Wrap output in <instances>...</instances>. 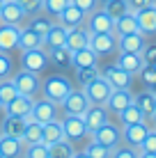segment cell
<instances>
[{
  "instance_id": "6da1fadb",
  "label": "cell",
  "mask_w": 156,
  "mask_h": 158,
  "mask_svg": "<svg viewBox=\"0 0 156 158\" xmlns=\"http://www.w3.org/2000/svg\"><path fill=\"white\" fill-rule=\"evenodd\" d=\"M71 89H74L71 80L64 78V76H48L44 83H41V96L48 99V101H53V103H57V106L64 101V96Z\"/></svg>"
},
{
  "instance_id": "7a4b0ae2",
  "label": "cell",
  "mask_w": 156,
  "mask_h": 158,
  "mask_svg": "<svg viewBox=\"0 0 156 158\" xmlns=\"http://www.w3.org/2000/svg\"><path fill=\"white\" fill-rule=\"evenodd\" d=\"M12 80H14L16 92L23 94V96H32V99H35V96L41 92V78H39V73H35V71L21 69L19 73L12 76Z\"/></svg>"
},
{
  "instance_id": "3957f363",
  "label": "cell",
  "mask_w": 156,
  "mask_h": 158,
  "mask_svg": "<svg viewBox=\"0 0 156 158\" xmlns=\"http://www.w3.org/2000/svg\"><path fill=\"white\" fill-rule=\"evenodd\" d=\"M83 92H85V96L90 99V103H92V106H106V101H108L112 87H110L108 80L99 73L94 80H90V83L83 87Z\"/></svg>"
},
{
  "instance_id": "277c9868",
  "label": "cell",
  "mask_w": 156,
  "mask_h": 158,
  "mask_svg": "<svg viewBox=\"0 0 156 158\" xmlns=\"http://www.w3.org/2000/svg\"><path fill=\"white\" fill-rule=\"evenodd\" d=\"M60 122H62V128H64V138L69 142H80L85 135H90L83 115H64V119H60Z\"/></svg>"
},
{
  "instance_id": "5b68a950",
  "label": "cell",
  "mask_w": 156,
  "mask_h": 158,
  "mask_svg": "<svg viewBox=\"0 0 156 158\" xmlns=\"http://www.w3.org/2000/svg\"><path fill=\"white\" fill-rule=\"evenodd\" d=\"M90 135H92L94 142L108 147V149H115V147L122 142V128L115 126V124H110V122H106L103 126H99L96 131H92Z\"/></svg>"
},
{
  "instance_id": "8992f818",
  "label": "cell",
  "mask_w": 156,
  "mask_h": 158,
  "mask_svg": "<svg viewBox=\"0 0 156 158\" xmlns=\"http://www.w3.org/2000/svg\"><path fill=\"white\" fill-rule=\"evenodd\" d=\"M21 67L28 71L41 73L48 67V53L44 48H30V51H21Z\"/></svg>"
},
{
  "instance_id": "52a82bcc",
  "label": "cell",
  "mask_w": 156,
  "mask_h": 158,
  "mask_svg": "<svg viewBox=\"0 0 156 158\" xmlns=\"http://www.w3.org/2000/svg\"><path fill=\"white\" fill-rule=\"evenodd\" d=\"M60 106H62L64 115H83L92 103H90V99L85 96L83 89H71L67 96H64V101L60 103Z\"/></svg>"
},
{
  "instance_id": "ba28073f",
  "label": "cell",
  "mask_w": 156,
  "mask_h": 158,
  "mask_svg": "<svg viewBox=\"0 0 156 158\" xmlns=\"http://www.w3.org/2000/svg\"><path fill=\"white\" fill-rule=\"evenodd\" d=\"M30 119H35V122L39 124H46V122H53V119H57V103L48 101V99H35L32 103V110H30Z\"/></svg>"
},
{
  "instance_id": "9c48e42d",
  "label": "cell",
  "mask_w": 156,
  "mask_h": 158,
  "mask_svg": "<svg viewBox=\"0 0 156 158\" xmlns=\"http://www.w3.org/2000/svg\"><path fill=\"white\" fill-rule=\"evenodd\" d=\"M90 48L96 55H110L112 51H117V35L115 32H96L90 35Z\"/></svg>"
},
{
  "instance_id": "30bf717a",
  "label": "cell",
  "mask_w": 156,
  "mask_h": 158,
  "mask_svg": "<svg viewBox=\"0 0 156 158\" xmlns=\"http://www.w3.org/2000/svg\"><path fill=\"white\" fill-rule=\"evenodd\" d=\"M87 30H90V35H96V32H115V19H110L101 7H96L92 14H87Z\"/></svg>"
},
{
  "instance_id": "8fae6325",
  "label": "cell",
  "mask_w": 156,
  "mask_h": 158,
  "mask_svg": "<svg viewBox=\"0 0 156 158\" xmlns=\"http://www.w3.org/2000/svg\"><path fill=\"white\" fill-rule=\"evenodd\" d=\"M101 76H103V78L110 83L112 89H129V87H131V83H133V76L126 73L124 69H120L117 64H108V67L101 71Z\"/></svg>"
},
{
  "instance_id": "7c38bea8",
  "label": "cell",
  "mask_w": 156,
  "mask_h": 158,
  "mask_svg": "<svg viewBox=\"0 0 156 158\" xmlns=\"http://www.w3.org/2000/svg\"><path fill=\"white\" fill-rule=\"evenodd\" d=\"M149 124H147V119L145 122H138V124H129V126L122 128V140L129 144V147H140L142 144V140L147 138V133H149Z\"/></svg>"
},
{
  "instance_id": "4fadbf2b",
  "label": "cell",
  "mask_w": 156,
  "mask_h": 158,
  "mask_svg": "<svg viewBox=\"0 0 156 158\" xmlns=\"http://www.w3.org/2000/svg\"><path fill=\"white\" fill-rule=\"evenodd\" d=\"M136 21H138V30L142 32L145 37L147 35H156V5H147L142 9H136Z\"/></svg>"
},
{
  "instance_id": "5bb4252c",
  "label": "cell",
  "mask_w": 156,
  "mask_h": 158,
  "mask_svg": "<svg viewBox=\"0 0 156 158\" xmlns=\"http://www.w3.org/2000/svg\"><path fill=\"white\" fill-rule=\"evenodd\" d=\"M85 19H87V14H85L83 9H78L74 2H69L67 7H64L60 14H57V23H60V25H64L67 30L78 28V25H83V23H85Z\"/></svg>"
},
{
  "instance_id": "9a60e30c",
  "label": "cell",
  "mask_w": 156,
  "mask_h": 158,
  "mask_svg": "<svg viewBox=\"0 0 156 158\" xmlns=\"http://www.w3.org/2000/svg\"><path fill=\"white\" fill-rule=\"evenodd\" d=\"M19 35H21V25L0 23V53H9L19 48Z\"/></svg>"
},
{
  "instance_id": "2e32d148",
  "label": "cell",
  "mask_w": 156,
  "mask_h": 158,
  "mask_svg": "<svg viewBox=\"0 0 156 158\" xmlns=\"http://www.w3.org/2000/svg\"><path fill=\"white\" fill-rule=\"evenodd\" d=\"M25 14L23 7H21L16 0H5L2 2V9H0V23H12V25H21L25 21Z\"/></svg>"
},
{
  "instance_id": "e0dca14e",
  "label": "cell",
  "mask_w": 156,
  "mask_h": 158,
  "mask_svg": "<svg viewBox=\"0 0 156 158\" xmlns=\"http://www.w3.org/2000/svg\"><path fill=\"white\" fill-rule=\"evenodd\" d=\"M32 103H35V99H32V96L16 94L14 99H12V101L7 103V106L2 108V110H5V115H16V117H25V119H30Z\"/></svg>"
},
{
  "instance_id": "ac0fdd59",
  "label": "cell",
  "mask_w": 156,
  "mask_h": 158,
  "mask_svg": "<svg viewBox=\"0 0 156 158\" xmlns=\"http://www.w3.org/2000/svg\"><path fill=\"white\" fill-rule=\"evenodd\" d=\"M23 149H25V142L21 138L0 133V156L2 158H23Z\"/></svg>"
},
{
  "instance_id": "d6986e66",
  "label": "cell",
  "mask_w": 156,
  "mask_h": 158,
  "mask_svg": "<svg viewBox=\"0 0 156 158\" xmlns=\"http://www.w3.org/2000/svg\"><path fill=\"white\" fill-rule=\"evenodd\" d=\"M145 44H147V39H145L142 32H131V35L117 37V51L120 53H140L145 48Z\"/></svg>"
},
{
  "instance_id": "ffe728a7",
  "label": "cell",
  "mask_w": 156,
  "mask_h": 158,
  "mask_svg": "<svg viewBox=\"0 0 156 158\" xmlns=\"http://www.w3.org/2000/svg\"><path fill=\"white\" fill-rule=\"evenodd\" d=\"M131 103H133V94L129 89H112L108 101H106V110L120 115V112L124 110L126 106H131Z\"/></svg>"
},
{
  "instance_id": "44dd1931",
  "label": "cell",
  "mask_w": 156,
  "mask_h": 158,
  "mask_svg": "<svg viewBox=\"0 0 156 158\" xmlns=\"http://www.w3.org/2000/svg\"><path fill=\"white\" fill-rule=\"evenodd\" d=\"M83 119H85L87 131L92 133V131H96L99 126H103V124L108 122V110H106V106H90L87 110L83 112Z\"/></svg>"
},
{
  "instance_id": "7402d4cb",
  "label": "cell",
  "mask_w": 156,
  "mask_h": 158,
  "mask_svg": "<svg viewBox=\"0 0 156 158\" xmlns=\"http://www.w3.org/2000/svg\"><path fill=\"white\" fill-rule=\"evenodd\" d=\"M64 46H67L71 53L74 51H80V48H85V46H90V30L83 28V25L67 30V41H64Z\"/></svg>"
},
{
  "instance_id": "603a6c76",
  "label": "cell",
  "mask_w": 156,
  "mask_h": 158,
  "mask_svg": "<svg viewBox=\"0 0 156 158\" xmlns=\"http://www.w3.org/2000/svg\"><path fill=\"white\" fill-rule=\"evenodd\" d=\"M25 124H28V119H25V117L5 115L2 124H0V133H2V135H12V138H23Z\"/></svg>"
},
{
  "instance_id": "cb8c5ba5",
  "label": "cell",
  "mask_w": 156,
  "mask_h": 158,
  "mask_svg": "<svg viewBox=\"0 0 156 158\" xmlns=\"http://www.w3.org/2000/svg\"><path fill=\"white\" fill-rule=\"evenodd\" d=\"M67 41V28L60 23H53L48 32L44 35V51H51V48H57V46H64Z\"/></svg>"
},
{
  "instance_id": "d4e9b609",
  "label": "cell",
  "mask_w": 156,
  "mask_h": 158,
  "mask_svg": "<svg viewBox=\"0 0 156 158\" xmlns=\"http://www.w3.org/2000/svg\"><path fill=\"white\" fill-rule=\"evenodd\" d=\"M117 67L120 69H124L126 73H131V76H136L140 69L145 67V62H142V57H140V53H120L117 55Z\"/></svg>"
},
{
  "instance_id": "484cf974",
  "label": "cell",
  "mask_w": 156,
  "mask_h": 158,
  "mask_svg": "<svg viewBox=\"0 0 156 158\" xmlns=\"http://www.w3.org/2000/svg\"><path fill=\"white\" fill-rule=\"evenodd\" d=\"M99 64V55L92 51L90 46L80 48V51L71 53V67L74 69H83V67H96Z\"/></svg>"
},
{
  "instance_id": "4316f807",
  "label": "cell",
  "mask_w": 156,
  "mask_h": 158,
  "mask_svg": "<svg viewBox=\"0 0 156 158\" xmlns=\"http://www.w3.org/2000/svg\"><path fill=\"white\" fill-rule=\"evenodd\" d=\"M64 140V128H62V122L60 119H53V122H46L44 124V138H41V142L46 147L48 144H55Z\"/></svg>"
},
{
  "instance_id": "83f0119b",
  "label": "cell",
  "mask_w": 156,
  "mask_h": 158,
  "mask_svg": "<svg viewBox=\"0 0 156 158\" xmlns=\"http://www.w3.org/2000/svg\"><path fill=\"white\" fill-rule=\"evenodd\" d=\"M19 48L21 51H30V48H44V37H39L30 28H21L19 35Z\"/></svg>"
},
{
  "instance_id": "f1b7e54d",
  "label": "cell",
  "mask_w": 156,
  "mask_h": 158,
  "mask_svg": "<svg viewBox=\"0 0 156 158\" xmlns=\"http://www.w3.org/2000/svg\"><path fill=\"white\" fill-rule=\"evenodd\" d=\"M131 32H140V30H138V21H136V14H133V12H126L124 16L115 19V35L117 37L131 35Z\"/></svg>"
},
{
  "instance_id": "f546056e",
  "label": "cell",
  "mask_w": 156,
  "mask_h": 158,
  "mask_svg": "<svg viewBox=\"0 0 156 158\" xmlns=\"http://www.w3.org/2000/svg\"><path fill=\"white\" fill-rule=\"evenodd\" d=\"M133 103H136V106L145 112V117H152L154 112H156V99H154V94L149 89L133 94Z\"/></svg>"
},
{
  "instance_id": "4dcf8cb0",
  "label": "cell",
  "mask_w": 156,
  "mask_h": 158,
  "mask_svg": "<svg viewBox=\"0 0 156 158\" xmlns=\"http://www.w3.org/2000/svg\"><path fill=\"white\" fill-rule=\"evenodd\" d=\"M48 53V62H53L55 67L60 69H69L71 67V51L67 46H57V48H51Z\"/></svg>"
},
{
  "instance_id": "1f68e13d",
  "label": "cell",
  "mask_w": 156,
  "mask_h": 158,
  "mask_svg": "<svg viewBox=\"0 0 156 158\" xmlns=\"http://www.w3.org/2000/svg\"><path fill=\"white\" fill-rule=\"evenodd\" d=\"M41 138H44V124L35 122V119H28L21 140H23L25 144H37V142H41Z\"/></svg>"
},
{
  "instance_id": "d6a6232c",
  "label": "cell",
  "mask_w": 156,
  "mask_h": 158,
  "mask_svg": "<svg viewBox=\"0 0 156 158\" xmlns=\"http://www.w3.org/2000/svg\"><path fill=\"white\" fill-rule=\"evenodd\" d=\"M74 154H76V147L67 138L55 144H48V158H74Z\"/></svg>"
},
{
  "instance_id": "836d02e7",
  "label": "cell",
  "mask_w": 156,
  "mask_h": 158,
  "mask_svg": "<svg viewBox=\"0 0 156 158\" xmlns=\"http://www.w3.org/2000/svg\"><path fill=\"white\" fill-rule=\"evenodd\" d=\"M120 122H122V126H129V124H138V122H145V112L140 110V108L136 106V103H131V106H126L124 110L120 112Z\"/></svg>"
},
{
  "instance_id": "e575fe53",
  "label": "cell",
  "mask_w": 156,
  "mask_h": 158,
  "mask_svg": "<svg viewBox=\"0 0 156 158\" xmlns=\"http://www.w3.org/2000/svg\"><path fill=\"white\" fill-rule=\"evenodd\" d=\"M101 9H103L110 19H120V16H124L126 12H131V7H129L126 0H106Z\"/></svg>"
},
{
  "instance_id": "d590c367",
  "label": "cell",
  "mask_w": 156,
  "mask_h": 158,
  "mask_svg": "<svg viewBox=\"0 0 156 158\" xmlns=\"http://www.w3.org/2000/svg\"><path fill=\"white\" fill-rule=\"evenodd\" d=\"M16 94H19V92H16L12 78H2V80H0V108H5Z\"/></svg>"
},
{
  "instance_id": "8d00e7d4",
  "label": "cell",
  "mask_w": 156,
  "mask_h": 158,
  "mask_svg": "<svg viewBox=\"0 0 156 158\" xmlns=\"http://www.w3.org/2000/svg\"><path fill=\"white\" fill-rule=\"evenodd\" d=\"M99 73H101L99 64H96V67H83V69H76V80L85 87V85L90 83V80H94Z\"/></svg>"
},
{
  "instance_id": "74e56055",
  "label": "cell",
  "mask_w": 156,
  "mask_h": 158,
  "mask_svg": "<svg viewBox=\"0 0 156 158\" xmlns=\"http://www.w3.org/2000/svg\"><path fill=\"white\" fill-rule=\"evenodd\" d=\"M23 158H48V147H46L44 142L25 144V149H23Z\"/></svg>"
},
{
  "instance_id": "f35d334b",
  "label": "cell",
  "mask_w": 156,
  "mask_h": 158,
  "mask_svg": "<svg viewBox=\"0 0 156 158\" xmlns=\"http://www.w3.org/2000/svg\"><path fill=\"white\" fill-rule=\"evenodd\" d=\"M71 2V0H44V5H41V9L48 14V16H55L57 19V14L62 12L67 5Z\"/></svg>"
},
{
  "instance_id": "ab89813d",
  "label": "cell",
  "mask_w": 156,
  "mask_h": 158,
  "mask_svg": "<svg viewBox=\"0 0 156 158\" xmlns=\"http://www.w3.org/2000/svg\"><path fill=\"white\" fill-rule=\"evenodd\" d=\"M85 154H87L90 158H110V149L92 140V142H90L87 147H85Z\"/></svg>"
},
{
  "instance_id": "60d3db41",
  "label": "cell",
  "mask_w": 156,
  "mask_h": 158,
  "mask_svg": "<svg viewBox=\"0 0 156 158\" xmlns=\"http://www.w3.org/2000/svg\"><path fill=\"white\" fill-rule=\"evenodd\" d=\"M51 25H53V21H51V19L37 16V19H32V21H30V25H28V28H30L32 32H37L39 37H44L46 32H48V28H51Z\"/></svg>"
},
{
  "instance_id": "b9f144b4",
  "label": "cell",
  "mask_w": 156,
  "mask_h": 158,
  "mask_svg": "<svg viewBox=\"0 0 156 158\" xmlns=\"http://www.w3.org/2000/svg\"><path fill=\"white\" fill-rule=\"evenodd\" d=\"M140 154V149H136V147H120L117 144L115 149H110V158H138Z\"/></svg>"
},
{
  "instance_id": "7bdbcfd3",
  "label": "cell",
  "mask_w": 156,
  "mask_h": 158,
  "mask_svg": "<svg viewBox=\"0 0 156 158\" xmlns=\"http://www.w3.org/2000/svg\"><path fill=\"white\" fill-rule=\"evenodd\" d=\"M140 78H142V83L147 89H152V87H156V67H149V64H145V67L140 69Z\"/></svg>"
},
{
  "instance_id": "ee69618b",
  "label": "cell",
  "mask_w": 156,
  "mask_h": 158,
  "mask_svg": "<svg viewBox=\"0 0 156 158\" xmlns=\"http://www.w3.org/2000/svg\"><path fill=\"white\" fill-rule=\"evenodd\" d=\"M16 2L23 7V12L28 16H35L41 12V5H44V0H16Z\"/></svg>"
},
{
  "instance_id": "f6af8a7d",
  "label": "cell",
  "mask_w": 156,
  "mask_h": 158,
  "mask_svg": "<svg viewBox=\"0 0 156 158\" xmlns=\"http://www.w3.org/2000/svg\"><path fill=\"white\" fill-rule=\"evenodd\" d=\"M140 57H142L145 64L156 67V41H154V44H145V48L140 51Z\"/></svg>"
},
{
  "instance_id": "bcb514c9",
  "label": "cell",
  "mask_w": 156,
  "mask_h": 158,
  "mask_svg": "<svg viewBox=\"0 0 156 158\" xmlns=\"http://www.w3.org/2000/svg\"><path fill=\"white\" fill-rule=\"evenodd\" d=\"M140 151H156V128H152L147 133V138L142 140V144L138 147Z\"/></svg>"
},
{
  "instance_id": "7dc6e473",
  "label": "cell",
  "mask_w": 156,
  "mask_h": 158,
  "mask_svg": "<svg viewBox=\"0 0 156 158\" xmlns=\"http://www.w3.org/2000/svg\"><path fill=\"white\" fill-rule=\"evenodd\" d=\"M9 73H12V60L7 57V53H0V80L9 78Z\"/></svg>"
},
{
  "instance_id": "c3c4849f",
  "label": "cell",
  "mask_w": 156,
  "mask_h": 158,
  "mask_svg": "<svg viewBox=\"0 0 156 158\" xmlns=\"http://www.w3.org/2000/svg\"><path fill=\"white\" fill-rule=\"evenodd\" d=\"M78 9H83L85 14H92L96 7H99V0H71Z\"/></svg>"
},
{
  "instance_id": "681fc988",
  "label": "cell",
  "mask_w": 156,
  "mask_h": 158,
  "mask_svg": "<svg viewBox=\"0 0 156 158\" xmlns=\"http://www.w3.org/2000/svg\"><path fill=\"white\" fill-rule=\"evenodd\" d=\"M129 2V7H131V12H136V9H142V7H147V5H152L154 0H126Z\"/></svg>"
},
{
  "instance_id": "f907efd6",
  "label": "cell",
  "mask_w": 156,
  "mask_h": 158,
  "mask_svg": "<svg viewBox=\"0 0 156 158\" xmlns=\"http://www.w3.org/2000/svg\"><path fill=\"white\" fill-rule=\"evenodd\" d=\"M138 158H156V151H140Z\"/></svg>"
},
{
  "instance_id": "816d5d0a",
  "label": "cell",
  "mask_w": 156,
  "mask_h": 158,
  "mask_svg": "<svg viewBox=\"0 0 156 158\" xmlns=\"http://www.w3.org/2000/svg\"><path fill=\"white\" fill-rule=\"evenodd\" d=\"M74 158H90L87 154H85V151H80V154H78V151H76V154H74Z\"/></svg>"
},
{
  "instance_id": "f5cc1de1",
  "label": "cell",
  "mask_w": 156,
  "mask_h": 158,
  "mask_svg": "<svg viewBox=\"0 0 156 158\" xmlns=\"http://www.w3.org/2000/svg\"><path fill=\"white\" fill-rule=\"evenodd\" d=\"M152 122H154V128H156V112H154V115H152Z\"/></svg>"
},
{
  "instance_id": "db71d44e",
  "label": "cell",
  "mask_w": 156,
  "mask_h": 158,
  "mask_svg": "<svg viewBox=\"0 0 156 158\" xmlns=\"http://www.w3.org/2000/svg\"><path fill=\"white\" fill-rule=\"evenodd\" d=\"M2 2H5V0H0V9H2Z\"/></svg>"
},
{
  "instance_id": "11a10c76",
  "label": "cell",
  "mask_w": 156,
  "mask_h": 158,
  "mask_svg": "<svg viewBox=\"0 0 156 158\" xmlns=\"http://www.w3.org/2000/svg\"><path fill=\"white\" fill-rule=\"evenodd\" d=\"M103 2H106V0H99V5H103Z\"/></svg>"
},
{
  "instance_id": "9f6ffc18",
  "label": "cell",
  "mask_w": 156,
  "mask_h": 158,
  "mask_svg": "<svg viewBox=\"0 0 156 158\" xmlns=\"http://www.w3.org/2000/svg\"><path fill=\"white\" fill-rule=\"evenodd\" d=\"M154 99H156V94H154Z\"/></svg>"
},
{
  "instance_id": "6f0895ef",
  "label": "cell",
  "mask_w": 156,
  "mask_h": 158,
  "mask_svg": "<svg viewBox=\"0 0 156 158\" xmlns=\"http://www.w3.org/2000/svg\"><path fill=\"white\" fill-rule=\"evenodd\" d=\"M154 5H156V0H154Z\"/></svg>"
},
{
  "instance_id": "680465c9",
  "label": "cell",
  "mask_w": 156,
  "mask_h": 158,
  "mask_svg": "<svg viewBox=\"0 0 156 158\" xmlns=\"http://www.w3.org/2000/svg\"><path fill=\"white\" fill-rule=\"evenodd\" d=\"M0 158H2V156H0Z\"/></svg>"
}]
</instances>
